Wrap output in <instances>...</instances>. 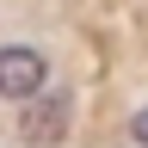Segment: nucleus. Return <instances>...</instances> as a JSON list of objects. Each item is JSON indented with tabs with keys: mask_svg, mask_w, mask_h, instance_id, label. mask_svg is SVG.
I'll return each mask as SVG.
<instances>
[{
	"mask_svg": "<svg viewBox=\"0 0 148 148\" xmlns=\"http://www.w3.org/2000/svg\"><path fill=\"white\" fill-rule=\"evenodd\" d=\"M68 130H74V92L68 86L43 80L31 99H18V136H25V142L49 148V142H62Z\"/></svg>",
	"mask_w": 148,
	"mask_h": 148,
	"instance_id": "1",
	"label": "nucleus"
},
{
	"mask_svg": "<svg viewBox=\"0 0 148 148\" xmlns=\"http://www.w3.org/2000/svg\"><path fill=\"white\" fill-rule=\"evenodd\" d=\"M130 136H136V142H142V148H148V105H142V111H136V117H130Z\"/></svg>",
	"mask_w": 148,
	"mask_h": 148,
	"instance_id": "3",
	"label": "nucleus"
},
{
	"mask_svg": "<svg viewBox=\"0 0 148 148\" xmlns=\"http://www.w3.org/2000/svg\"><path fill=\"white\" fill-rule=\"evenodd\" d=\"M43 80H49V56L37 43H0V99L6 105L31 99Z\"/></svg>",
	"mask_w": 148,
	"mask_h": 148,
	"instance_id": "2",
	"label": "nucleus"
}]
</instances>
